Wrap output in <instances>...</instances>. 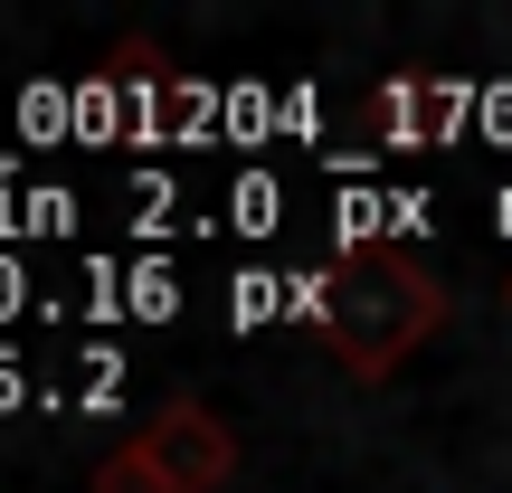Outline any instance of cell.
<instances>
[{
    "label": "cell",
    "mask_w": 512,
    "mask_h": 493,
    "mask_svg": "<svg viewBox=\"0 0 512 493\" xmlns=\"http://www.w3.org/2000/svg\"><path fill=\"white\" fill-rule=\"evenodd\" d=\"M313 323H323V351L351 370V380H389L418 342L446 332V275L418 266V256L389 247V238L342 247V266H332Z\"/></svg>",
    "instance_id": "cell-1"
},
{
    "label": "cell",
    "mask_w": 512,
    "mask_h": 493,
    "mask_svg": "<svg viewBox=\"0 0 512 493\" xmlns=\"http://www.w3.org/2000/svg\"><path fill=\"white\" fill-rule=\"evenodd\" d=\"M228 475H238L228 418L200 408V399H171V408H152L114 456H95L86 493H228Z\"/></svg>",
    "instance_id": "cell-2"
},
{
    "label": "cell",
    "mask_w": 512,
    "mask_h": 493,
    "mask_svg": "<svg viewBox=\"0 0 512 493\" xmlns=\"http://www.w3.org/2000/svg\"><path fill=\"white\" fill-rule=\"evenodd\" d=\"M503 304H512V285H503Z\"/></svg>",
    "instance_id": "cell-3"
}]
</instances>
